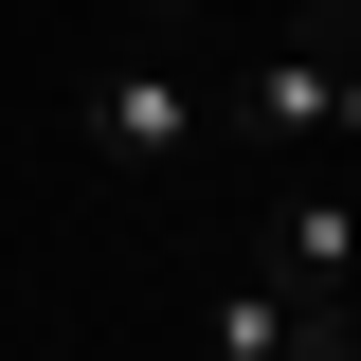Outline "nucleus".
I'll return each mask as SVG.
<instances>
[{"mask_svg": "<svg viewBox=\"0 0 361 361\" xmlns=\"http://www.w3.org/2000/svg\"><path fill=\"white\" fill-rule=\"evenodd\" d=\"M73 145L127 163V180L199 163V73H180V54H90V73H73Z\"/></svg>", "mask_w": 361, "mask_h": 361, "instance_id": "obj_1", "label": "nucleus"}, {"mask_svg": "<svg viewBox=\"0 0 361 361\" xmlns=\"http://www.w3.org/2000/svg\"><path fill=\"white\" fill-rule=\"evenodd\" d=\"M235 127L289 145V163H307V145H361V54H343V37H271L253 90H235Z\"/></svg>", "mask_w": 361, "mask_h": 361, "instance_id": "obj_2", "label": "nucleus"}, {"mask_svg": "<svg viewBox=\"0 0 361 361\" xmlns=\"http://www.w3.org/2000/svg\"><path fill=\"white\" fill-rule=\"evenodd\" d=\"M199 361H361V307H307V289L235 271L217 307H199Z\"/></svg>", "mask_w": 361, "mask_h": 361, "instance_id": "obj_3", "label": "nucleus"}, {"mask_svg": "<svg viewBox=\"0 0 361 361\" xmlns=\"http://www.w3.org/2000/svg\"><path fill=\"white\" fill-rule=\"evenodd\" d=\"M271 289H307V307H361V199H343V180L271 217Z\"/></svg>", "mask_w": 361, "mask_h": 361, "instance_id": "obj_4", "label": "nucleus"}, {"mask_svg": "<svg viewBox=\"0 0 361 361\" xmlns=\"http://www.w3.org/2000/svg\"><path fill=\"white\" fill-rule=\"evenodd\" d=\"M73 18H109V0H73Z\"/></svg>", "mask_w": 361, "mask_h": 361, "instance_id": "obj_5", "label": "nucleus"}, {"mask_svg": "<svg viewBox=\"0 0 361 361\" xmlns=\"http://www.w3.org/2000/svg\"><path fill=\"white\" fill-rule=\"evenodd\" d=\"M325 18H343V0H325Z\"/></svg>", "mask_w": 361, "mask_h": 361, "instance_id": "obj_6", "label": "nucleus"}]
</instances>
